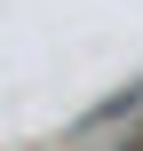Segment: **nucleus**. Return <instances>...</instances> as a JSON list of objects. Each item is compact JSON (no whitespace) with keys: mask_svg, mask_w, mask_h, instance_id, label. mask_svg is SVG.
Returning a JSON list of instances; mask_svg holds the SVG:
<instances>
[{"mask_svg":"<svg viewBox=\"0 0 143 151\" xmlns=\"http://www.w3.org/2000/svg\"><path fill=\"white\" fill-rule=\"evenodd\" d=\"M127 111H143V88H127V96H111V104H103V111H88V119H96V127H111V119H127Z\"/></svg>","mask_w":143,"mask_h":151,"instance_id":"1","label":"nucleus"}]
</instances>
